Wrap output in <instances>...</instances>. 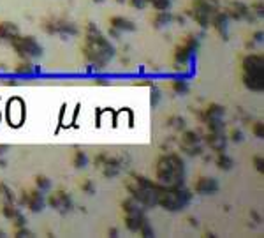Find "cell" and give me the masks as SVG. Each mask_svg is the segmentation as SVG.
Returning <instances> with one entry per match:
<instances>
[{"label": "cell", "instance_id": "obj_3", "mask_svg": "<svg viewBox=\"0 0 264 238\" xmlns=\"http://www.w3.org/2000/svg\"><path fill=\"white\" fill-rule=\"evenodd\" d=\"M161 189L162 185L159 182H150L148 178L141 177V175H134L131 180L127 182V191L144 208H152L157 205V192Z\"/></svg>", "mask_w": 264, "mask_h": 238}, {"label": "cell", "instance_id": "obj_36", "mask_svg": "<svg viewBox=\"0 0 264 238\" xmlns=\"http://www.w3.org/2000/svg\"><path fill=\"white\" fill-rule=\"evenodd\" d=\"M252 132H254L255 138L262 140L264 138V124L262 122H254V125H252Z\"/></svg>", "mask_w": 264, "mask_h": 238}, {"label": "cell", "instance_id": "obj_27", "mask_svg": "<svg viewBox=\"0 0 264 238\" xmlns=\"http://www.w3.org/2000/svg\"><path fill=\"white\" fill-rule=\"evenodd\" d=\"M88 162H90V157H88L87 154H85L83 150H76L72 155V166L76 169H83L88 166Z\"/></svg>", "mask_w": 264, "mask_h": 238}, {"label": "cell", "instance_id": "obj_19", "mask_svg": "<svg viewBox=\"0 0 264 238\" xmlns=\"http://www.w3.org/2000/svg\"><path fill=\"white\" fill-rule=\"evenodd\" d=\"M194 55H196V51H192L185 43H181L180 46L174 48V62L180 64V65L191 64V60L194 58Z\"/></svg>", "mask_w": 264, "mask_h": 238}, {"label": "cell", "instance_id": "obj_48", "mask_svg": "<svg viewBox=\"0 0 264 238\" xmlns=\"http://www.w3.org/2000/svg\"><path fill=\"white\" fill-rule=\"evenodd\" d=\"M7 166V161L6 159H0V168H6Z\"/></svg>", "mask_w": 264, "mask_h": 238}, {"label": "cell", "instance_id": "obj_47", "mask_svg": "<svg viewBox=\"0 0 264 238\" xmlns=\"http://www.w3.org/2000/svg\"><path fill=\"white\" fill-rule=\"evenodd\" d=\"M107 235H109V236H118V229L117 228H111L109 231H107Z\"/></svg>", "mask_w": 264, "mask_h": 238}, {"label": "cell", "instance_id": "obj_34", "mask_svg": "<svg viewBox=\"0 0 264 238\" xmlns=\"http://www.w3.org/2000/svg\"><path fill=\"white\" fill-rule=\"evenodd\" d=\"M137 233H139L141 236H146V238H154L155 236V231H154V228H152V224H150V221H148V219H144Z\"/></svg>", "mask_w": 264, "mask_h": 238}, {"label": "cell", "instance_id": "obj_21", "mask_svg": "<svg viewBox=\"0 0 264 238\" xmlns=\"http://www.w3.org/2000/svg\"><path fill=\"white\" fill-rule=\"evenodd\" d=\"M225 115V108L222 104H217V103H211L206 106V110L203 111L201 118L203 122H208V120H213V118H224Z\"/></svg>", "mask_w": 264, "mask_h": 238}, {"label": "cell", "instance_id": "obj_40", "mask_svg": "<svg viewBox=\"0 0 264 238\" xmlns=\"http://www.w3.org/2000/svg\"><path fill=\"white\" fill-rule=\"evenodd\" d=\"M14 235L16 236H32V231L27 229V226H21V228H14Z\"/></svg>", "mask_w": 264, "mask_h": 238}, {"label": "cell", "instance_id": "obj_9", "mask_svg": "<svg viewBox=\"0 0 264 238\" xmlns=\"http://www.w3.org/2000/svg\"><path fill=\"white\" fill-rule=\"evenodd\" d=\"M46 205H50L53 210L60 212V214H65V212L72 210V199L67 194L65 191H55L51 192L46 198Z\"/></svg>", "mask_w": 264, "mask_h": 238}, {"label": "cell", "instance_id": "obj_23", "mask_svg": "<svg viewBox=\"0 0 264 238\" xmlns=\"http://www.w3.org/2000/svg\"><path fill=\"white\" fill-rule=\"evenodd\" d=\"M174 20V16L169 13V11H157L154 16V20H152V23H154L155 28H164L167 25H171Z\"/></svg>", "mask_w": 264, "mask_h": 238}, {"label": "cell", "instance_id": "obj_30", "mask_svg": "<svg viewBox=\"0 0 264 238\" xmlns=\"http://www.w3.org/2000/svg\"><path fill=\"white\" fill-rule=\"evenodd\" d=\"M204 124H206L210 132H224V129H225L224 118H213V120H208V122H204Z\"/></svg>", "mask_w": 264, "mask_h": 238}, {"label": "cell", "instance_id": "obj_33", "mask_svg": "<svg viewBox=\"0 0 264 238\" xmlns=\"http://www.w3.org/2000/svg\"><path fill=\"white\" fill-rule=\"evenodd\" d=\"M148 4H152L155 11H169L173 0H148Z\"/></svg>", "mask_w": 264, "mask_h": 238}, {"label": "cell", "instance_id": "obj_28", "mask_svg": "<svg viewBox=\"0 0 264 238\" xmlns=\"http://www.w3.org/2000/svg\"><path fill=\"white\" fill-rule=\"evenodd\" d=\"M20 214V208L16 207L13 201H4L2 203V215L6 219H9V221H13L16 215Z\"/></svg>", "mask_w": 264, "mask_h": 238}, {"label": "cell", "instance_id": "obj_13", "mask_svg": "<svg viewBox=\"0 0 264 238\" xmlns=\"http://www.w3.org/2000/svg\"><path fill=\"white\" fill-rule=\"evenodd\" d=\"M181 147L187 150V154L198 155L201 152V138L196 131H185L181 136Z\"/></svg>", "mask_w": 264, "mask_h": 238}, {"label": "cell", "instance_id": "obj_43", "mask_svg": "<svg viewBox=\"0 0 264 238\" xmlns=\"http://www.w3.org/2000/svg\"><path fill=\"white\" fill-rule=\"evenodd\" d=\"M129 4L136 9H144L148 6V0H129Z\"/></svg>", "mask_w": 264, "mask_h": 238}, {"label": "cell", "instance_id": "obj_1", "mask_svg": "<svg viewBox=\"0 0 264 238\" xmlns=\"http://www.w3.org/2000/svg\"><path fill=\"white\" fill-rule=\"evenodd\" d=\"M83 53L85 58L97 69L106 67L107 62L115 57V46L107 37L100 34L95 23H88L87 27V39H85L83 44Z\"/></svg>", "mask_w": 264, "mask_h": 238}, {"label": "cell", "instance_id": "obj_46", "mask_svg": "<svg viewBox=\"0 0 264 238\" xmlns=\"http://www.w3.org/2000/svg\"><path fill=\"white\" fill-rule=\"evenodd\" d=\"M7 150H9V145H0V157H2V155H6Z\"/></svg>", "mask_w": 264, "mask_h": 238}, {"label": "cell", "instance_id": "obj_39", "mask_svg": "<svg viewBox=\"0 0 264 238\" xmlns=\"http://www.w3.org/2000/svg\"><path fill=\"white\" fill-rule=\"evenodd\" d=\"M13 222H14V228H21V226H27V217L20 212V214L13 219Z\"/></svg>", "mask_w": 264, "mask_h": 238}, {"label": "cell", "instance_id": "obj_29", "mask_svg": "<svg viewBox=\"0 0 264 238\" xmlns=\"http://www.w3.org/2000/svg\"><path fill=\"white\" fill-rule=\"evenodd\" d=\"M171 88H173L176 94H180V95H183V94H188L191 92V85H188V81L187 80H173L171 81Z\"/></svg>", "mask_w": 264, "mask_h": 238}, {"label": "cell", "instance_id": "obj_26", "mask_svg": "<svg viewBox=\"0 0 264 238\" xmlns=\"http://www.w3.org/2000/svg\"><path fill=\"white\" fill-rule=\"evenodd\" d=\"M217 166H218V169H222V171H231L234 168V159L231 157V155H228L225 152H220V154L217 155Z\"/></svg>", "mask_w": 264, "mask_h": 238}, {"label": "cell", "instance_id": "obj_35", "mask_svg": "<svg viewBox=\"0 0 264 238\" xmlns=\"http://www.w3.org/2000/svg\"><path fill=\"white\" fill-rule=\"evenodd\" d=\"M161 103H162V92L159 90L157 87H152V90H150V104L154 108H157Z\"/></svg>", "mask_w": 264, "mask_h": 238}, {"label": "cell", "instance_id": "obj_50", "mask_svg": "<svg viewBox=\"0 0 264 238\" xmlns=\"http://www.w3.org/2000/svg\"><path fill=\"white\" fill-rule=\"evenodd\" d=\"M92 2H95V4H102V2H106V0H92Z\"/></svg>", "mask_w": 264, "mask_h": 238}, {"label": "cell", "instance_id": "obj_16", "mask_svg": "<svg viewBox=\"0 0 264 238\" xmlns=\"http://www.w3.org/2000/svg\"><path fill=\"white\" fill-rule=\"evenodd\" d=\"M243 85L252 92H262L264 73H243Z\"/></svg>", "mask_w": 264, "mask_h": 238}, {"label": "cell", "instance_id": "obj_44", "mask_svg": "<svg viewBox=\"0 0 264 238\" xmlns=\"http://www.w3.org/2000/svg\"><path fill=\"white\" fill-rule=\"evenodd\" d=\"M171 120L174 122V124H171L173 127H176V129H181V127H183V118L176 117V118H171Z\"/></svg>", "mask_w": 264, "mask_h": 238}, {"label": "cell", "instance_id": "obj_18", "mask_svg": "<svg viewBox=\"0 0 264 238\" xmlns=\"http://www.w3.org/2000/svg\"><path fill=\"white\" fill-rule=\"evenodd\" d=\"M109 27L115 28V30H118V32H122V34H124V32L136 30V23L125 16H111L109 18Z\"/></svg>", "mask_w": 264, "mask_h": 238}, {"label": "cell", "instance_id": "obj_12", "mask_svg": "<svg viewBox=\"0 0 264 238\" xmlns=\"http://www.w3.org/2000/svg\"><path fill=\"white\" fill-rule=\"evenodd\" d=\"M250 7H247L243 2H238V0H234V2H229L228 7H225V14H228L229 18H233V20L236 21H243V20H248L250 18Z\"/></svg>", "mask_w": 264, "mask_h": 238}, {"label": "cell", "instance_id": "obj_25", "mask_svg": "<svg viewBox=\"0 0 264 238\" xmlns=\"http://www.w3.org/2000/svg\"><path fill=\"white\" fill-rule=\"evenodd\" d=\"M144 219H146V215H124L125 228H127L129 231H132V233H137Z\"/></svg>", "mask_w": 264, "mask_h": 238}, {"label": "cell", "instance_id": "obj_7", "mask_svg": "<svg viewBox=\"0 0 264 238\" xmlns=\"http://www.w3.org/2000/svg\"><path fill=\"white\" fill-rule=\"evenodd\" d=\"M43 30L48 34H60V36H78L80 28L76 23L69 20H50L43 23Z\"/></svg>", "mask_w": 264, "mask_h": 238}, {"label": "cell", "instance_id": "obj_24", "mask_svg": "<svg viewBox=\"0 0 264 238\" xmlns=\"http://www.w3.org/2000/svg\"><path fill=\"white\" fill-rule=\"evenodd\" d=\"M14 71H16V74H20V76H33V74L39 73V67L33 65L32 60H25V58H21V62L14 67Z\"/></svg>", "mask_w": 264, "mask_h": 238}, {"label": "cell", "instance_id": "obj_51", "mask_svg": "<svg viewBox=\"0 0 264 238\" xmlns=\"http://www.w3.org/2000/svg\"><path fill=\"white\" fill-rule=\"evenodd\" d=\"M4 236H6V233H4L2 229H0V238H4Z\"/></svg>", "mask_w": 264, "mask_h": 238}, {"label": "cell", "instance_id": "obj_17", "mask_svg": "<svg viewBox=\"0 0 264 238\" xmlns=\"http://www.w3.org/2000/svg\"><path fill=\"white\" fill-rule=\"evenodd\" d=\"M23 103L20 101V99H13V101L9 103V111H7V118H9L11 125H14V127H18V125L23 122Z\"/></svg>", "mask_w": 264, "mask_h": 238}, {"label": "cell", "instance_id": "obj_14", "mask_svg": "<svg viewBox=\"0 0 264 238\" xmlns=\"http://www.w3.org/2000/svg\"><path fill=\"white\" fill-rule=\"evenodd\" d=\"M229 21H231V18L225 14V11H217V13L211 16V23L213 25V28L218 32L224 39H228V30H229Z\"/></svg>", "mask_w": 264, "mask_h": 238}, {"label": "cell", "instance_id": "obj_38", "mask_svg": "<svg viewBox=\"0 0 264 238\" xmlns=\"http://www.w3.org/2000/svg\"><path fill=\"white\" fill-rule=\"evenodd\" d=\"M252 9H254V14L257 18H262L264 16V2H262V0H257V2L252 6Z\"/></svg>", "mask_w": 264, "mask_h": 238}, {"label": "cell", "instance_id": "obj_5", "mask_svg": "<svg viewBox=\"0 0 264 238\" xmlns=\"http://www.w3.org/2000/svg\"><path fill=\"white\" fill-rule=\"evenodd\" d=\"M217 11H220L218 0H192L191 7L187 9V14L203 28H208L211 23V16Z\"/></svg>", "mask_w": 264, "mask_h": 238}, {"label": "cell", "instance_id": "obj_6", "mask_svg": "<svg viewBox=\"0 0 264 238\" xmlns=\"http://www.w3.org/2000/svg\"><path fill=\"white\" fill-rule=\"evenodd\" d=\"M11 46H13V50L16 51L18 55H20L21 58H25V60H32V58H41L44 53L43 46H41V43L35 39V37L32 36H21L18 34L14 37L13 41H11Z\"/></svg>", "mask_w": 264, "mask_h": 238}, {"label": "cell", "instance_id": "obj_52", "mask_svg": "<svg viewBox=\"0 0 264 238\" xmlns=\"http://www.w3.org/2000/svg\"><path fill=\"white\" fill-rule=\"evenodd\" d=\"M115 2H118V4H124V2H127V0H115Z\"/></svg>", "mask_w": 264, "mask_h": 238}, {"label": "cell", "instance_id": "obj_37", "mask_svg": "<svg viewBox=\"0 0 264 238\" xmlns=\"http://www.w3.org/2000/svg\"><path fill=\"white\" fill-rule=\"evenodd\" d=\"M254 168L255 171H259V173H264V157L262 155H254Z\"/></svg>", "mask_w": 264, "mask_h": 238}, {"label": "cell", "instance_id": "obj_20", "mask_svg": "<svg viewBox=\"0 0 264 238\" xmlns=\"http://www.w3.org/2000/svg\"><path fill=\"white\" fill-rule=\"evenodd\" d=\"M18 34H20V28L14 21H0V41L11 43Z\"/></svg>", "mask_w": 264, "mask_h": 238}, {"label": "cell", "instance_id": "obj_45", "mask_svg": "<svg viewBox=\"0 0 264 238\" xmlns=\"http://www.w3.org/2000/svg\"><path fill=\"white\" fill-rule=\"evenodd\" d=\"M262 37H264V32L262 30H257L254 34V41H255V43H262Z\"/></svg>", "mask_w": 264, "mask_h": 238}, {"label": "cell", "instance_id": "obj_2", "mask_svg": "<svg viewBox=\"0 0 264 238\" xmlns=\"http://www.w3.org/2000/svg\"><path fill=\"white\" fill-rule=\"evenodd\" d=\"M155 177L162 187H183L185 162L178 154H166L157 159Z\"/></svg>", "mask_w": 264, "mask_h": 238}, {"label": "cell", "instance_id": "obj_22", "mask_svg": "<svg viewBox=\"0 0 264 238\" xmlns=\"http://www.w3.org/2000/svg\"><path fill=\"white\" fill-rule=\"evenodd\" d=\"M144 210H146V208L141 207L132 196L122 201V212H124V215H144Z\"/></svg>", "mask_w": 264, "mask_h": 238}, {"label": "cell", "instance_id": "obj_4", "mask_svg": "<svg viewBox=\"0 0 264 238\" xmlns=\"http://www.w3.org/2000/svg\"><path fill=\"white\" fill-rule=\"evenodd\" d=\"M191 201V191L183 187H162L157 192V205L167 212H181Z\"/></svg>", "mask_w": 264, "mask_h": 238}, {"label": "cell", "instance_id": "obj_11", "mask_svg": "<svg viewBox=\"0 0 264 238\" xmlns=\"http://www.w3.org/2000/svg\"><path fill=\"white\" fill-rule=\"evenodd\" d=\"M243 73H264V55L262 53H250L245 55L241 60Z\"/></svg>", "mask_w": 264, "mask_h": 238}, {"label": "cell", "instance_id": "obj_10", "mask_svg": "<svg viewBox=\"0 0 264 238\" xmlns=\"http://www.w3.org/2000/svg\"><path fill=\"white\" fill-rule=\"evenodd\" d=\"M218 189H220V184L215 177H199L194 185V191L203 196L215 194V192H218Z\"/></svg>", "mask_w": 264, "mask_h": 238}, {"label": "cell", "instance_id": "obj_32", "mask_svg": "<svg viewBox=\"0 0 264 238\" xmlns=\"http://www.w3.org/2000/svg\"><path fill=\"white\" fill-rule=\"evenodd\" d=\"M0 196H2L4 201H13V203H16V196H14L13 189H11L7 184H4V182H0Z\"/></svg>", "mask_w": 264, "mask_h": 238}, {"label": "cell", "instance_id": "obj_41", "mask_svg": "<svg viewBox=\"0 0 264 238\" xmlns=\"http://www.w3.org/2000/svg\"><path fill=\"white\" fill-rule=\"evenodd\" d=\"M231 140L234 141V143H241V141H243V131H241V129H233Z\"/></svg>", "mask_w": 264, "mask_h": 238}, {"label": "cell", "instance_id": "obj_49", "mask_svg": "<svg viewBox=\"0 0 264 238\" xmlns=\"http://www.w3.org/2000/svg\"><path fill=\"white\" fill-rule=\"evenodd\" d=\"M97 81H99V85H107V80H102V78L97 80Z\"/></svg>", "mask_w": 264, "mask_h": 238}, {"label": "cell", "instance_id": "obj_8", "mask_svg": "<svg viewBox=\"0 0 264 238\" xmlns=\"http://www.w3.org/2000/svg\"><path fill=\"white\" fill-rule=\"evenodd\" d=\"M20 205L27 207L30 212H43L46 207V196L39 189H33V191H25L20 196Z\"/></svg>", "mask_w": 264, "mask_h": 238}, {"label": "cell", "instance_id": "obj_15", "mask_svg": "<svg viewBox=\"0 0 264 238\" xmlns=\"http://www.w3.org/2000/svg\"><path fill=\"white\" fill-rule=\"evenodd\" d=\"M204 141H206L208 147L217 152V154L225 152V148H228V138L224 136V132H208V134L204 136Z\"/></svg>", "mask_w": 264, "mask_h": 238}, {"label": "cell", "instance_id": "obj_42", "mask_svg": "<svg viewBox=\"0 0 264 238\" xmlns=\"http://www.w3.org/2000/svg\"><path fill=\"white\" fill-rule=\"evenodd\" d=\"M81 191L88 192V194H94V191H95V185L92 184V180H85L83 184H81Z\"/></svg>", "mask_w": 264, "mask_h": 238}, {"label": "cell", "instance_id": "obj_31", "mask_svg": "<svg viewBox=\"0 0 264 238\" xmlns=\"http://www.w3.org/2000/svg\"><path fill=\"white\" fill-rule=\"evenodd\" d=\"M33 180H35V189H39V191L48 192L51 189V178L50 177H44V175H37Z\"/></svg>", "mask_w": 264, "mask_h": 238}]
</instances>
